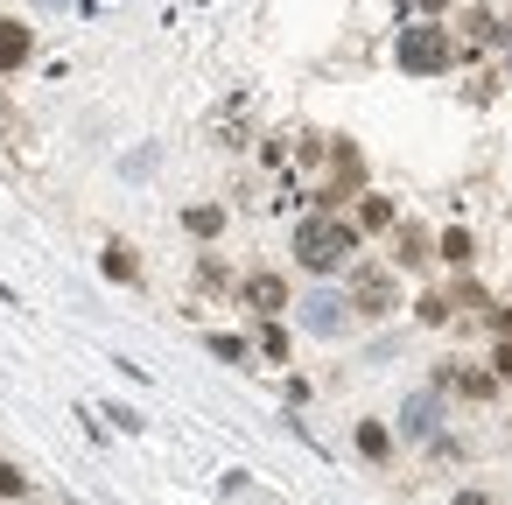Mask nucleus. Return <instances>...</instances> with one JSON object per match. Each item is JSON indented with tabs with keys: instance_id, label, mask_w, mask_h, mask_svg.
<instances>
[{
	"instance_id": "obj_2",
	"label": "nucleus",
	"mask_w": 512,
	"mask_h": 505,
	"mask_svg": "<svg viewBox=\"0 0 512 505\" xmlns=\"http://www.w3.org/2000/svg\"><path fill=\"white\" fill-rule=\"evenodd\" d=\"M393 57H400V71H414V78H442V71L456 64V36L435 29V22H414V29H400Z\"/></svg>"
},
{
	"instance_id": "obj_8",
	"label": "nucleus",
	"mask_w": 512,
	"mask_h": 505,
	"mask_svg": "<svg viewBox=\"0 0 512 505\" xmlns=\"http://www.w3.org/2000/svg\"><path fill=\"white\" fill-rule=\"evenodd\" d=\"M400 428H407V435H421V442H428V435H435V393H414V400H407V407H400Z\"/></svg>"
},
{
	"instance_id": "obj_13",
	"label": "nucleus",
	"mask_w": 512,
	"mask_h": 505,
	"mask_svg": "<svg viewBox=\"0 0 512 505\" xmlns=\"http://www.w3.org/2000/svg\"><path fill=\"white\" fill-rule=\"evenodd\" d=\"M0 498H29V477H22V463H8V456H0Z\"/></svg>"
},
{
	"instance_id": "obj_16",
	"label": "nucleus",
	"mask_w": 512,
	"mask_h": 505,
	"mask_svg": "<svg viewBox=\"0 0 512 505\" xmlns=\"http://www.w3.org/2000/svg\"><path fill=\"white\" fill-rule=\"evenodd\" d=\"M491 393H498L491 372H463V400H491Z\"/></svg>"
},
{
	"instance_id": "obj_17",
	"label": "nucleus",
	"mask_w": 512,
	"mask_h": 505,
	"mask_svg": "<svg viewBox=\"0 0 512 505\" xmlns=\"http://www.w3.org/2000/svg\"><path fill=\"white\" fill-rule=\"evenodd\" d=\"M211 351H218V358H232V365H246V337H225V330H218V337H211Z\"/></svg>"
},
{
	"instance_id": "obj_6",
	"label": "nucleus",
	"mask_w": 512,
	"mask_h": 505,
	"mask_svg": "<svg viewBox=\"0 0 512 505\" xmlns=\"http://www.w3.org/2000/svg\"><path fill=\"white\" fill-rule=\"evenodd\" d=\"M239 295H246V309H260L267 323H274V316L288 309V281H281V274H253V281H246Z\"/></svg>"
},
{
	"instance_id": "obj_14",
	"label": "nucleus",
	"mask_w": 512,
	"mask_h": 505,
	"mask_svg": "<svg viewBox=\"0 0 512 505\" xmlns=\"http://www.w3.org/2000/svg\"><path fill=\"white\" fill-rule=\"evenodd\" d=\"M358 218H365L372 232H386V225H393V204H386V197H365V204H358Z\"/></svg>"
},
{
	"instance_id": "obj_21",
	"label": "nucleus",
	"mask_w": 512,
	"mask_h": 505,
	"mask_svg": "<svg viewBox=\"0 0 512 505\" xmlns=\"http://www.w3.org/2000/svg\"><path fill=\"white\" fill-rule=\"evenodd\" d=\"M421 8H442V0H421Z\"/></svg>"
},
{
	"instance_id": "obj_5",
	"label": "nucleus",
	"mask_w": 512,
	"mask_h": 505,
	"mask_svg": "<svg viewBox=\"0 0 512 505\" xmlns=\"http://www.w3.org/2000/svg\"><path fill=\"white\" fill-rule=\"evenodd\" d=\"M29 57H36V36H29V22L0 15V71H22Z\"/></svg>"
},
{
	"instance_id": "obj_3",
	"label": "nucleus",
	"mask_w": 512,
	"mask_h": 505,
	"mask_svg": "<svg viewBox=\"0 0 512 505\" xmlns=\"http://www.w3.org/2000/svg\"><path fill=\"white\" fill-rule=\"evenodd\" d=\"M351 309H358V316H393V309H400L393 274H379V267H351Z\"/></svg>"
},
{
	"instance_id": "obj_1",
	"label": "nucleus",
	"mask_w": 512,
	"mask_h": 505,
	"mask_svg": "<svg viewBox=\"0 0 512 505\" xmlns=\"http://www.w3.org/2000/svg\"><path fill=\"white\" fill-rule=\"evenodd\" d=\"M351 253H358V225L351 218H302L295 225V260L309 274H337Z\"/></svg>"
},
{
	"instance_id": "obj_11",
	"label": "nucleus",
	"mask_w": 512,
	"mask_h": 505,
	"mask_svg": "<svg viewBox=\"0 0 512 505\" xmlns=\"http://www.w3.org/2000/svg\"><path fill=\"white\" fill-rule=\"evenodd\" d=\"M106 274H113V281H141V260H134V246H106Z\"/></svg>"
},
{
	"instance_id": "obj_20",
	"label": "nucleus",
	"mask_w": 512,
	"mask_h": 505,
	"mask_svg": "<svg viewBox=\"0 0 512 505\" xmlns=\"http://www.w3.org/2000/svg\"><path fill=\"white\" fill-rule=\"evenodd\" d=\"M456 505H484V491H456Z\"/></svg>"
},
{
	"instance_id": "obj_4",
	"label": "nucleus",
	"mask_w": 512,
	"mask_h": 505,
	"mask_svg": "<svg viewBox=\"0 0 512 505\" xmlns=\"http://www.w3.org/2000/svg\"><path fill=\"white\" fill-rule=\"evenodd\" d=\"M302 309V330H316V337H337L344 330V309H351V295H330V288H316L309 302H295Z\"/></svg>"
},
{
	"instance_id": "obj_9",
	"label": "nucleus",
	"mask_w": 512,
	"mask_h": 505,
	"mask_svg": "<svg viewBox=\"0 0 512 505\" xmlns=\"http://www.w3.org/2000/svg\"><path fill=\"white\" fill-rule=\"evenodd\" d=\"M183 225H190L197 239H211V232H225V211H218V204H190V211H183Z\"/></svg>"
},
{
	"instance_id": "obj_19",
	"label": "nucleus",
	"mask_w": 512,
	"mask_h": 505,
	"mask_svg": "<svg viewBox=\"0 0 512 505\" xmlns=\"http://www.w3.org/2000/svg\"><path fill=\"white\" fill-rule=\"evenodd\" d=\"M491 330H498V337H512V309H498V316H491Z\"/></svg>"
},
{
	"instance_id": "obj_15",
	"label": "nucleus",
	"mask_w": 512,
	"mask_h": 505,
	"mask_svg": "<svg viewBox=\"0 0 512 505\" xmlns=\"http://www.w3.org/2000/svg\"><path fill=\"white\" fill-rule=\"evenodd\" d=\"M260 351L281 365V358H288V330H281V323H267V330H260Z\"/></svg>"
},
{
	"instance_id": "obj_18",
	"label": "nucleus",
	"mask_w": 512,
	"mask_h": 505,
	"mask_svg": "<svg viewBox=\"0 0 512 505\" xmlns=\"http://www.w3.org/2000/svg\"><path fill=\"white\" fill-rule=\"evenodd\" d=\"M491 365H498V372L512 379V344H498V358H491Z\"/></svg>"
},
{
	"instance_id": "obj_12",
	"label": "nucleus",
	"mask_w": 512,
	"mask_h": 505,
	"mask_svg": "<svg viewBox=\"0 0 512 505\" xmlns=\"http://www.w3.org/2000/svg\"><path fill=\"white\" fill-rule=\"evenodd\" d=\"M358 449H365V456H372V463H379V456H386V449H393V435H386V428H379V421H365V428H358Z\"/></svg>"
},
{
	"instance_id": "obj_10",
	"label": "nucleus",
	"mask_w": 512,
	"mask_h": 505,
	"mask_svg": "<svg viewBox=\"0 0 512 505\" xmlns=\"http://www.w3.org/2000/svg\"><path fill=\"white\" fill-rule=\"evenodd\" d=\"M470 253H477V246H470V232H463V225H449V232H442V260H449V267H470Z\"/></svg>"
},
{
	"instance_id": "obj_7",
	"label": "nucleus",
	"mask_w": 512,
	"mask_h": 505,
	"mask_svg": "<svg viewBox=\"0 0 512 505\" xmlns=\"http://www.w3.org/2000/svg\"><path fill=\"white\" fill-rule=\"evenodd\" d=\"M358 176H365V155H358L351 141H337V148H330V190H323V197H344V190H358Z\"/></svg>"
}]
</instances>
